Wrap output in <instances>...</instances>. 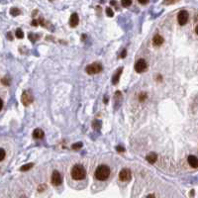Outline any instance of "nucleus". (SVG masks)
<instances>
[{
  "label": "nucleus",
  "instance_id": "1",
  "mask_svg": "<svg viewBox=\"0 0 198 198\" xmlns=\"http://www.w3.org/2000/svg\"><path fill=\"white\" fill-rule=\"evenodd\" d=\"M70 175L75 180H82L86 176V170L81 165H75L70 170Z\"/></svg>",
  "mask_w": 198,
  "mask_h": 198
},
{
  "label": "nucleus",
  "instance_id": "2",
  "mask_svg": "<svg viewBox=\"0 0 198 198\" xmlns=\"http://www.w3.org/2000/svg\"><path fill=\"white\" fill-rule=\"evenodd\" d=\"M110 175V168L105 165H99L95 170V178L98 180H106Z\"/></svg>",
  "mask_w": 198,
  "mask_h": 198
},
{
  "label": "nucleus",
  "instance_id": "3",
  "mask_svg": "<svg viewBox=\"0 0 198 198\" xmlns=\"http://www.w3.org/2000/svg\"><path fill=\"white\" fill-rule=\"evenodd\" d=\"M85 70H86V72L88 74H95L102 70V66H101L99 62H93V64L87 66Z\"/></svg>",
  "mask_w": 198,
  "mask_h": 198
},
{
  "label": "nucleus",
  "instance_id": "4",
  "mask_svg": "<svg viewBox=\"0 0 198 198\" xmlns=\"http://www.w3.org/2000/svg\"><path fill=\"white\" fill-rule=\"evenodd\" d=\"M132 173L129 168H123L119 173V179L121 181H129L131 180Z\"/></svg>",
  "mask_w": 198,
  "mask_h": 198
},
{
  "label": "nucleus",
  "instance_id": "5",
  "mask_svg": "<svg viewBox=\"0 0 198 198\" xmlns=\"http://www.w3.org/2000/svg\"><path fill=\"white\" fill-rule=\"evenodd\" d=\"M51 181H52V184L54 186H59L62 184V177L61 175V173H59V171L54 170L53 174H52V178H51Z\"/></svg>",
  "mask_w": 198,
  "mask_h": 198
},
{
  "label": "nucleus",
  "instance_id": "6",
  "mask_svg": "<svg viewBox=\"0 0 198 198\" xmlns=\"http://www.w3.org/2000/svg\"><path fill=\"white\" fill-rule=\"evenodd\" d=\"M188 18H189V14L185 10H181L177 15V21L180 25H185L187 21H188Z\"/></svg>",
  "mask_w": 198,
  "mask_h": 198
},
{
  "label": "nucleus",
  "instance_id": "7",
  "mask_svg": "<svg viewBox=\"0 0 198 198\" xmlns=\"http://www.w3.org/2000/svg\"><path fill=\"white\" fill-rule=\"evenodd\" d=\"M147 67H148L147 62L143 59H140L139 61L136 62V64H135V70H136L137 72L145 71V70L147 69Z\"/></svg>",
  "mask_w": 198,
  "mask_h": 198
},
{
  "label": "nucleus",
  "instance_id": "8",
  "mask_svg": "<svg viewBox=\"0 0 198 198\" xmlns=\"http://www.w3.org/2000/svg\"><path fill=\"white\" fill-rule=\"evenodd\" d=\"M21 99H22V102H23V104H24L25 106H28L29 104H31L33 102V96H32V94H30L28 91L23 92Z\"/></svg>",
  "mask_w": 198,
  "mask_h": 198
},
{
  "label": "nucleus",
  "instance_id": "9",
  "mask_svg": "<svg viewBox=\"0 0 198 198\" xmlns=\"http://www.w3.org/2000/svg\"><path fill=\"white\" fill-rule=\"evenodd\" d=\"M78 22H79L78 15H77L76 13L71 14V16L69 18V25L71 26V27H76V26L78 25Z\"/></svg>",
  "mask_w": 198,
  "mask_h": 198
},
{
  "label": "nucleus",
  "instance_id": "10",
  "mask_svg": "<svg viewBox=\"0 0 198 198\" xmlns=\"http://www.w3.org/2000/svg\"><path fill=\"white\" fill-rule=\"evenodd\" d=\"M187 161H188V163L190 166H192L193 168H196L197 165H198V160L197 158L195 157V156H189L188 158H187Z\"/></svg>",
  "mask_w": 198,
  "mask_h": 198
},
{
  "label": "nucleus",
  "instance_id": "11",
  "mask_svg": "<svg viewBox=\"0 0 198 198\" xmlns=\"http://www.w3.org/2000/svg\"><path fill=\"white\" fill-rule=\"evenodd\" d=\"M33 137L35 138V139H42V138L44 137V131L41 129H35L33 132Z\"/></svg>",
  "mask_w": 198,
  "mask_h": 198
},
{
  "label": "nucleus",
  "instance_id": "12",
  "mask_svg": "<svg viewBox=\"0 0 198 198\" xmlns=\"http://www.w3.org/2000/svg\"><path fill=\"white\" fill-rule=\"evenodd\" d=\"M163 43V37L161 36H160V35H156L155 37H153V44L155 46H161V44Z\"/></svg>",
  "mask_w": 198,
  "mask_h": 198
},
{
  "label": "nucleus",
  "instance_id": "13",
  "mask_svg": "<svg viewBox=\"0 0 198 198\" xmlns=\"http://www.w3.org/2000/svg\"><path fill=\"white\" fill-rule=\"evenodd\" d=\"M147 161H148L150 163H155L156 161H157V160H158V156L156 155L155 153H148V155L147 156Z\"/></svg>",
  "mask_w": 198,
  "mask_h": 198
},
{
  "label": "nucleus",
  "instance_id": "14",
  "mask_svg": "<svg viewBox=\"0 0 198 198\" xmlns=\"http://www.w3.org/2000/svg\"><path fill=\"white\" fill-rule=\"evenodd\" d=\"M122 67L121 69H118V71L116 72V74L114 75L113 77H112V83H113V84H117V83L119 82V79H120V75H121V74H122Z\"/></svg>",
  "mask_w": 198,
  "mask_h": 198
},
{
  "label": "nucleus",
  "instance_id": "15",
  "mask_svg": "<svg viewBox=\"0 0 198 198\" xmlns=\"http://www.w3.org/2000/svg\"><path fill=\"white\" fill-rule=\"evenodd\" d=\"M33 163H28V165H23V166H21L20 168V170L21 171H27V170H29V169H31L33 168Z\"/></svg>",
  "mask_w": 198,
  "mask_h": 198
},
{
  "label": "nucleus",
  "instance_id": "16",
  "mask_svg": "<svg viewBox=\"0 0 198 198\" xmlns=\"http://www.w3.org/2000/svg\"><path fill=\"white\" fill-rule=\"evenodd\" d=\"M10 13H11L12 16H17V15L20 14V10L16 8V7H13V8H11V10H10Z\"/></svg>",
  "mask_w": 198,
  "mask_h": 198
},
{
  "label": "nucleus",
  "instance_id": "17",
  "mask_svg": "<svg viewBox=\"0 0 198 198\" xmlns=\"http://www.w3.org/2000/svg\"><path fill=\"white\" fill-rule=\"evenodd\" d=\"M15 35H16V37L18 39H22L23 37H24V33H23V31L21 29H17L16 32H15Z\"/></svg>",
  "mask_w": 198,
  "mask_h": 198
},
{
  "label": "nucleus",
  "instance_id": "18",
  "mask_svg": "<svg viewBox=\"0 0 198 198\" xmlns=\"http://www.w3.org/2000/svg\"><path fill=\"white\" fill-rule=\"evenodd\" d=\"M121 4L123 5L124 7H128L132 4V1L131 0H123V1L121 2Z\"/></svg>",
  "mask_w": 198,
  "mask_h": 198
},
{
  "label": "nucleus",
  "instance_id": "19",
  "mask_svg": "<svg viewBox=\"0 0 198 198\" xmlns=\"http://www.w3.org/2000/svg\"><path fill=\"white\" fill-rule=\"evenodd\" d=\"M5 158V151L3 148H0V161H3Z\"/></svg>",
  "mask_w": 198,
  "mask_h": 198
},
{
  "label": "nucleus",
  "instance_id": "20",
  "mask_svg": "<svg viewBox=\"0 0 198 198\" xmlns=\"http://www.w3.org/2000/svg\"><path fill=\"white\" fill-rule=\"evenodd\" d=\"M82 147V144L81 143H76V144H74L72 145V148H74V150H77V148H80Z\"/></svg>",
  "mask_w": 198,
  "mask_h": 198
},
{
  "label": "nucleus",
  "instance_id": "21",
  "mask_svg": "<svg viewBox=\"0 0 198 198\" xmlns=\"http://www.w3.org/2000/svg\"><path fill=\"white\" fill-rule=\"evenodd\" d=\"M106 14H107L109 17H112L114 15V13H113V11H112V9L108 7V8L106 9Z\"/></svg>",
  "mask_w": 198,
  "mask_h": 198
},
{
  "label": "nucleus",
  "instance_id": "22",
  "mask_svg": "<svg viewBox=\"0 0 198 198\" xmlns=\"http://www.w3.org/2000/svg\"><path fill=\"white\" fill-rule=\"evenodd\" d=\"M8 78H7V77H4L3 79H2V83H3V84H6V85H8L9 84V81L8 80H7Z\"/></svg>",
  "mask_w": 198,
  "mask_h": 198
},
{
  "label": "nucleus",
  "instance_id": "23",
  "mask_svg": "<svg viewBox=\"0 0 198 198\" xmlns=\"http://www.w3.org/2000/svg\"><path fill=\"white\" fill-rule=\"evenodd\" d=\"M2 107H3V101H2V99L0 98V110L2 109Z\"/></svg>",
  "mask_w": 198,
  "mask_h": 198
},
{
  "label": "nucleus",
  "instance_id": "24",
  "mask_svg": "<svg viewBox=\"0 0 198 198\" xmlns=\"http://www.w3.org/2000/svg\"><path fill=\"white\" fill-rule=\"evenodd\" d=\"M125 57H126V51H123V53H122L121 58H125Z\"/></svg>",
  "mask_w": 198,
  "mask_h": 198
},
{
  "label": "nucleus",
  "instance_id": "25",
  "mask_svg": "<svg viewBox=\"0 0 198 198\" xmlns=\"http://www.w3.org/2000/svg\"><path fill=\"white\" fill-rule=\"evenodd\" d=\"M117 150H118L119 152H120V151H121V152H124V151H125V150H124V148H120V147L117 148Z\"/></svg>",
  "mask_w": 198,
  "mask_h": 198
},
{
  "label": "nucleus",
  "instance_id": "26",
  "mask_svg": "<svg viewBox=\"0 0 198 198\" xmlns=\"http://www.w3.org/2000/svg\"><path fill=\"white\" fill-rule=\"evenodd\" d=\"M173 3H174L173 1H165V4H173Z\"/></svg>",
  "mask_w": 198,
  "mask_h": 198
},
{
  "label": "nucleus",
  "instance_id": "27",
  "mask_svg": "<svg viewBox=\"0 0 198 198\" xmlns=\"http://www.w3.org/2000/svg\"><path fill=\"white\" fill-rule=\"evenodd\" d=\"M147 198H155V195H153V194H150V195H148Z\"/></svg>",
  "mask_w": 198,
  "mask_h": 198
},
{
  "label": "nucleus",
  "instance_id": "28",
  "mask_svg": "<svg viewBox=\"0 0 198 198\" xmlns=\"http://www.w3.org/2000/svg\"><path fill=\"white\" fill-rule=\"evenodd\" d=\"M141 4H147L148 3V1H139Z\"/></svg>",
  "mask_w": 198,
  "mask_h": 198
}]
</instances>
